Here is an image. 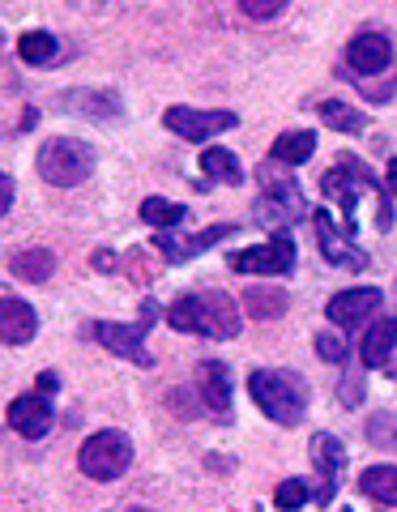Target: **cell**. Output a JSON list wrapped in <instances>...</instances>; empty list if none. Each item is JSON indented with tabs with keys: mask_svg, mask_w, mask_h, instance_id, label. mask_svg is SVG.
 Returning a JSON list of instances; mask_svg holds the SVG:
<instances>
[{
	"mask_svg": "<svg viewBox=\"0 0 397 512\" xmlns=\"http://www.w3.org/2000/svg\"><path fill=\"white\" fill-rule=\"evenodd\" d=\"M77 466L94 483H116V478L133 466V444L124 431H94V436L77 448Z\"/></svg>",
	"mask_w": 397,
	"mask_h": 512,
	"instance_id": "cell-5",
	"label": "cell"
},
{
	"mask_svg": "<svg viewBox=\"0 0 397 512\" xmlns=\"http://www.w3.org/2000/svg\"><path fill=\"white\" fill-rule=\"evenodd\" d=\"M321 120L329 124V128H338V133H359L363 128V111H355L351 103H338V99H325L321 107Z\"/></svg>",
	"mask_w": 397,
	"mask_h": 512,
	"instance_id": "cell-25",
	"label": "cell"
},
{
	"mask_svg": "<svg viewBox=\"0 0 397 512\" xmlns=\"http://www.w3.org/2000/svg\"><path fill=\"white\" fill-rule=\"evenodd\" d=\"M312 466L321 470V478H325V487H321V500L325 508H329V500L338 495V474H342V466H346V453H342V444L329 436V431H321V436H312Z\"/></svg>",
	"mask_w": 397,
	"mask_h": 512,
	"instance_id": "cell-13",
	"label": "cell"
},
{
	"mask_svg": "<svg viewBox=\"0 0 397 512\" xmlns=\"http://www.w3.org/2000/svg\"><path fill=\"white\" fill-rule=\"evenodd\" d=\"M13 278H22V282H47L56 274V256L47 252V248H26L13 256Z\"/></svg>",
	"mask_w": 397,
	"mask_h": 512,
	"instance_id": "cell-21",
	"label": "cell"
},
{
	"mask_svg": "<svg viewBox=\"0 0 397 512\" xmlns=\"http://www.w3.org/2000/svg\"><path fill=\"white\" fill-rule=\"evenodd\" d=\"M248 393L252 402L261 406L265 419H274L278 427H295L304 423L308 414V380L295 376V372H278V367H257V372L248 376Z\"/></svg>",
	"mask_w": 397,
	"mask_h": 512,
	"instance_id": "cell-2",
	"label": "cell"
},
{
	"mask_svg": "<svg viewBox=\"0 0 397 512\" xmlns=\"http://www.w3.org/2000/svg\"><path fill=\"white\" fill-rule=\"evenodd\" d=\"M35 167H39V175H43L47 184H56V188H77L82 180H90V171H94V150L86 146V141H77V137H52V141H43Z\"/></svg>",
	"mask_w": 397,
	"mask_h": 512,
	"instance_id": "cell-3",
	"label": "cell"
},
{
	"mask_svg": "<svg viewBox=\"0 0 397 512\" xmlns=\"http://www.w3.org/2000/svg\"><path fill=\"white\" fill-rule=\"evenodd\" d=\"M184 205L176 201H163V197H146L141 201V222H150V227L158 231H167V227H176V222H184Z\"/></svg>",
	"mask_w": 397,
	"mask_h": 512,
	"instance_id": "cell-23",
	"label": "cell"
},
{
	"mask_svg": "<svg viewBox=\"0 0 397 512\" xmlns=\"http://www.w3.org/2000/svg\"><path fill=\"white\" fill-rule=\"evenodd\" d=\"M197 384L205 393V406H210V414L218 423H231V376L227 367H222L218 359H205L197 367Z\"/></svg>",
	"mask_w": 397,
	"mask_h": 512,
	"instance_id": "cell-12",
	"label": "cell"
},
{
	"mask_svg": "<svg viewBox=\"0 0 397 512\" xmlns=\"http://www.w3.org/2000/svg\"><path fill=\"white\" fill-rule=\"evenodd\" d=\"M308 495H312V491H308L304 478H287V483L274 491V504H278L282 512H299V508L308 504Z\"/></svg>",
	"mask_w": 397,
	"mask_h": 512,
	"instance_id": "cell-26",
	"label": "cell"
},
{
	"mask_svg": "<svg viewBox=\"0 0 397 512\" xmlns=\"http://www.w3.org/2000/svg\"><path fill=\"white\" fill-rule=\"evenodd\" d=\"M154 320H158V303L146 299L141 303V316H137V325H111V320H94L90 325V338L107 346L111 355H120V359H133L137 367H154V355L141 342L150 338V329H154Z\"/></svg>",
	"mask_w": 397,
	"mask_h": 512,
	"instance_id": "cell-4",
	"label": "cell"
},
{
	"mask_svg": "<svg viewBox=\"0 0 397 512\" xmlns=\"http://www.w3.org/2000/svg\"><path fill=\"white\" fill-rule=\"evenodd\" d=\"M346 350H351V346H346V338H342V333H316V355H321L325 363H342L346 359Z\"/></svg>",
	"mask_w": 397,
	"mask_h": 512,
	"instance_id": "cell-27",
	"label": "cell"
},
{
	"mask_svg": "<svg viewBox=\"0 0 397 512\" xmlns=\"http://www.w3.org/2000/svg\"><path fill=\"white\" fill-rule=\"evenodd\" d=\"M35 333H39V316L26 299H0V342L26 346Z\"/></svg>",
	"mask_w": 397,
	"mask_h": 512,
	"instance_id": "cell-14",
	"label": "cell"
},
{
	"mask_svg": "<svg viewBox=\"0 0 397 512\" xmlns=\"http://www.w3.org/2000/svg\"><path fill=\"white\" fill-rule=\"evenodd\" d=\"M244 308L257 320H278V316H287L291 295L278 291V286H248V291H244Z\"/></svg>",
	"mask_w": 397,
	"mask_h": 512,
	"instance_id": "cell-20",
	"label": "cell"
},
{
	"mask_svg": "<svg viewBox=\"0 0 397 512\" xmlns=\"http://www.w3.org/2000/svg\"><path fill=\"white\" fill-rule=\"evenodd\" d=\"M295 261H299V248L287 231H278L274 239H265L257 248H240L227 256V265L235 274H291Z\"/></svg>",
	"mask_w": 397,
	"mask_h": 512,
	"instance_id": "cell-6",
	"label": "cell"
},
{
	"mask_svg": "<svg viewBox=\"0 0 397 512\" xmlns=\"http://www.w3.org/2000/svg\"><path fill=\"white\" fill-rule=\"evenodd\" d=\"M389 192H393V197H397V158H393V163H389Z\"/></svg>",
	"mask_w": 397,
	"mask_h": 512,
	"instance_id": "cell-32",
	"label": "cell"
},
{
	"mask_svg": "<svg viewBox=\"0 0 397 512\" xmlns=\"http://www.w3.org/2000/svg\"><path fill=\"white\" fill-rule=\"evenodd\" d=\"M167 320H171V329L201 333V338H214V342H231V338H240V329H244V316L227 291L180 295L167 308Z\"/></svg>",
	"mask_w": 397,
	"mask_h": 512,
	"instance_id": "cell-1",
	"label": "cell"
},
{
	"mask_svg": "<svg viewBox=\"0 0 397 512\" xmlns=\"http://www.w3.org/2000/svg\"><path fill=\"white\" fill-rule=\"evenodd\" d=\"M9 427L18 431L22 440H43L52 431V406H47L43 393H22L9 402Z\"/></svg>",
	"mask_w": 397,
	"mask_h": 512,
	"instance_id": "cell-9",
	"label": "cell"
},
{
	"mask_svg": "<svg viewBox=\"0 0 397 512\" xmlns=\"http://www.w3.org/2000/svg\"><path fill=\"white\" fill-rule=\"evenodd\" d=\"M316 154V133H308V128H295V133H282L274 141V150H269V158L282 167H299L308 163V158Z\"/></svg>",
	"mask_w": 397,
	"mask_h": 512,
	"instance_id": "cell-19",
	"label": "cell"
},
{
	"mask_svg": "<svg viewBox=\"0 0 397 512\" xmlns=\"http://www.w3.org/2000/svg\"><path fill=\"white\" fill-rule=\"evenodd\" d=\"M299 214H304V192H299V184H291V180H282V184L265 180V192L257 197V218L261 222H291Z\"/></svg>",
	"mask_w": 397,
	"mask_h": 512,
	"instance_id": "cell-11",
	"label": "cell"
},
{
	"mask_svg": "<svg viewBox=\"0 0 397 512\" xmlns=\"http://www.w3.org/2000/svg\"><path fill=\"white\" fill-rule=\"evenodd\" d=\"M240 9L248 13V18L269 22V18H278V13L287 9V0H240Z\"/></svg>",
	"mask_w": 397,
	"mask_h": 512,
	"instance_id": "cell-29",
	"label": "cell"
},
{
	"mask_svg": "<svg viewBox=\"0 0 397 512\" xmlns=\"http://www.w3.org/2000/svg\"><path fill=\"white\" fill-rule=\"evenodd\" d=\"M389 64H393V43L385 35H376V30H363V35H355L351 47H346V69H351V77L389 73Z\"/></svg>",
	"mask_w": 397,
	"mask_h": 512,
	"instance_id": "cell-8",
	"label": "cell"
},
{
	"mask_svg": "<svg viewBox=\"0 0 397 512\" xmlns=\"http://www.w3.org/2000/svg\"><path fill=\"white\" fill-rule=\"evenodd\" d=\"M129 512H146V508H129Z\"/></svg>",
	"mask_w": 397,
	"mask_h": 512,
	"instance_id": "cell-33",
	"label": "cell"
},
{
	"mask_svg": "<svg viewBox=\"0 0 397 512\" xmlns=\"http://www.w3.org/2000/svg\"><path fill=\"white\" fill-rule=\"evenodd\" d=\"M376 308H380V291H376V286H355V291H338V295H333L325 303V316L333 320V325H342V329H355Z\"/></svg>",
	"mask_w": 397,
	"mask_h": 512,
	"instance_id": "cell-10",
	"label": "cell"
},
{
	"mask_svg": "<svg viewBox=\"0 0 397 512\" xmlns=\"http://www.w3.org/2000/svg\"><path fill=\"white\" fill-rule=\"evenodd\" d=\"M393 350H397V320H376V325L363 333V346H359L363 367H385L393 359Z\"/></svg>",
	"mask_w": 397,
	"mask_h": 512,
	"instance_id": "cell-17",
	"label": "cell"
},
{
	"mask_svg": "<svg viewBox=\"0 0 397 512\" xmlns=\"http://www.w3.org/2000/svg\"><path fill=\"white\" fill-rule=\"evenodd\" d=\"M201 171H205V180L210 184H244V167H240V158H235L231 150H222V146H210L201 154Z\"/></svg>",
	"mask_w": 397,
	"mask_h": 512,
	"instance_id": "cell-18",
	"label": "cell"
},
{
	"mask_svg": "<svg viewBox=\"0 0 397 512\" xmlns=\"http://www.w3.org/2000/svg\"><path fill=\"white\" fill-rule=\"evenodd\" d=\"M368 436H372V444H380V448H393V444H397V419L380 414V419L368 423Z\"/></svg>",
	"mask_w": 397,
	"mask_h": 512,
	"instance_id": "cell-28",
	"label": "cell"
},
{
	"mask_svg": "<svg viewBox=\"0 0 397 512\" xmlns=\"http://www.w3.org/2000/svg\"><path fill=\"white\" fill-rule=\"evenodd\" d=\"M316 231H321V252H325L329 265H351V269L368 265V252L351 248V235H342L338 227H333L329 210H316Z\"/></svg>",
	"mask_w": 397,
	"mask_h": 512,
	"instance_id": "cell-15",
	"label": "cell"
},
{
	"mask_svg": "<svg viewBox=\"0 0 397 512\" xmlns=\"http://www.w3.org/2000/svg\"><path fill=\"white\" fill-rule=\"evenodd\" d=\"M235 235L231 222H218V227L210 231H197V235H188V239H171V235H158V248H163L167 261H188V256H201L205 248H214L218 239H227Z\"/></svg>",
	"mask_w": 397,
	"mask_h": 512,
	"instance_id": "cell-16",
	"label": "cell"
},
{
	"mask_svg": "<svg viewBox=\"0 0 397 512\" xmlns=\"http://www.w3.org/2000/svg\"><path fill=\"white\" fill-rule=\"evenodd\" d=\"M9 205H13V180H9L5 171H0V218L9 214Z\"/></svg>",
	"mask_w": 397,
	"mask_h": 512,
	"instance_id": "cell-30",
	"label": "cell"
},
{
	"mask_svg": "<svg viewBox=\"0 0 397 512\" xmlns=\"http://www.w3.org/2000/svg\"><path fill=\"white\" fill-rule=\"evenodd\" d=\"M18 56L26 64H47L56 60V35H47V30H26L18 39Z\"/></svg>",
	"mask_w": 397,
	"mask_h": 512,
	"instance_id": "cell-24",
	"label": "cell"
},
{
	"mask_svg": "<svg viewBox=\"0 0 397 512\" xmlns=\"http://www.w3.org/2000/svg\"><path fill=\"white\" fill-rule=\"evenodd\" d=\"M163 124L184 141H205L235 128V111H197V107H167Z\"/></svg>",
	"mask_w": 397,
	"mask_h": 512,
	"instance_id": "cell-7",
	"label": "cell"
},
{
	"mask_svg": "<svg viewBox=\"0 0 397 512\" xmlns=\"http://www.w3.org/2000/svg\"><path fill=\"white\" fill-rule=\"evenodd\" d=\"M60 389V372H39V393H56Z\"/></svg>",
	"mask_w": 397,
	"mask_h": 512,
	"instance_id": "cell-31",
	"label": "cell"
},
{
	"mask_svg": "<svg viewBox=\"0 0 397 512\" xmlns=\"http://www.w3.org/2000/svg\"><path fill=\"white\" fill-rule=\"evenodd\" d=\"M359 487H363V495H372L376 504L397 508V466H368L359 478Z\"/></svg>",
	"mask_w": 397,
	"mask_h": 512,
	"instance_id": "cell-22",
	"label": "cell"
}]
</instances>
